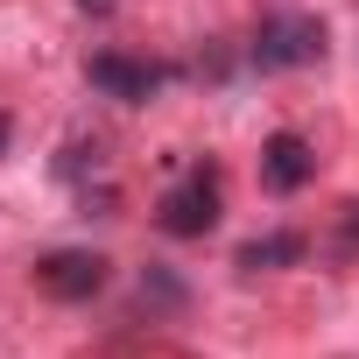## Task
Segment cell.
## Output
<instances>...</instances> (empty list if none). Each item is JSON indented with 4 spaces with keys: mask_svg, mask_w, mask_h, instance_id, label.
I'll return each mask as SVG.
<instances>
[{
    "mask_svg": "<svg viewBox=\"0 0 359 359\" xmlns=\"http://www.w3.org/2000/svg\"><path fill=\"white\" fill-rule=\"evenodd\" d=\"M36 289L57 296V303H92V296L106 289V254H92V247H57V254L36 261Z\"/></svg>",
    "mask_w": 359,
    "mask_h": 359,
    "instance_id": "3",
    "label": "cell"
},
{
    "mask_svg": "<svg viewBox=\"0 0 359 359\" xmlns=\"http://www.w3.org/2000/svg\"><path fill=\"white\" fill-rule=\"evenodd\" d=\"M310 176H317V148H310L303 134H268V141H261V184H268V191L289 198V191L310 184Z\"/></svg>",
    "mask_w": 359,
    "mask_h": 359,
    "instance_id": "5",
    "label": "cell"
},
{
    "mask_svg": "<svg viewBox=\"0 0 359 359\" xmlns=\"http://www.w3.org/2000/svg\"><path fill=\"white\" fill-rule=\"evenodd\" d=\"M78 8H92V15H106V8H113V0H78Z\"/></svg>",
    "mask_w": 359,
    "mask_h": 359,
    "instance_id": "9",
    "label": "cell"
},
{
    "mask_svg": "<svg viewBox=\"0 0 359 359\" xmlns=\"http://www.w3.org/2000/svg\"><path fill=\"white\" fill-rule=\"evenodd\" d=\"M85 78H92V92H106V99H120V106H141V99L162 92V64L127 57V50H99V57L85 64Z\"/></svg>",
    "mask_w": 359,
    "mask_h": 359,
    "instance_id": "4",
    "label": "cell"
},
{
    "mask_svg": "<svg viewBox=\"0 0 359 359\" xmlns=\"http://www.w3.org/2000/svg\"><path fill=\"white\" fill-rule=\"evenodd\" d=\"M289 261H303V233H261L240 247V275H275Z\"/></svg>",
    "mask_w": 359,
    "mask_h": 359,
    "instance_id": "6",
    "label": "cell"
},
{
    "mask_svg": "<svg viewBox=\"0 0 359 359\" xmlns=\"http://www.w3.org/2000/svg\"><path fill=\"white\" fill-rule=\"evenodd\" d=\"M8 134H15V127H8V113H0V155H8Z\"/></svg>",
    "mask_w": 359,
    "mask_h": 359,
    "instance_id": "8",
    "label": "cell"
},
{
    "mask_svg": "<svg viewBox=\"0 0 359 359\" xmlns=\"http://www.w3.org/2000/svg\"><path fill=\"white\" fill-rule=\"evenodd\" d=\"M155 226H162L169 240H205V233L219 226V176H212V169H191L184 184H169L162 205H155Z\"/></svg>",
    "mask_w": 359,
    "mask_h": 359,
    "instance_id": "1",
    "label": "cell"
},
{
    "mask_svg": "<svg viewBox=\"0 0 359 359\" xmlns=\"http://www.w3.org/2000/svg\"><path fill=\"white\" fill-rule=\"evenodd\" d=\"M338 247H345V254H359V198L338 212Z\"/></svg>",
    "mask_w": 359,
    "mask_h": 359,
    "instance_id": "7",
    "label": "cell"
},
{
    "mask_svg": "<svg viewBox=\"0 0 359 359\" xmlns=\"http://www.w3.org/2000/svg\"><path fill=\"white\" fill-rule=\"evenodd\" d=\"M317 57H324V22H310V15H268L254 29L261 71H296V64H317Z\"/></svg>",
    "mask_w": 359,
    "mask_h": 359,
    "instance_id": "2",
    "label": "cell"
}]
</instances>
